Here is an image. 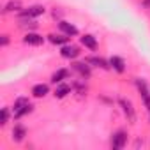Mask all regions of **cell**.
<instances>
[{
    "mask_svg": "<svg viewBox=\"0 0 150 150\" xmlns=\"http://www.w3.org/2000/svg\"><path fill=\"white\" fill-rule=\"evenodd\" d=\"M118 106H120V110H122V113L125 115V118H127V122H131V124H134L136 122V110H134V104L131 103V99H127V97H118Z\"/></svg>",
    "mask_w": 150,
    "mask_h": 150,
    "instance_id": "obj_6",
    "label": "cell"
},
{
    "mask_svg": "<svg viewBox=\"0 0 150 150\" xmlns=\"http://www.w3.org/2000/svg\"><path fill=\"white\" fill-rule=\"evenodd\" d=\"M71 92H72V85H69L67 81H62V83H57L55 85L53 96H55V99H65Z\"/></svg>",
    "mask_w": 150,
    "mask_h": 150,
    "instance_id": "obj_14",
    "label": "cell"
},
{
    "mask_svg": "<svg viewBox=\"0 0 150 150\" xmlns=\"http://www.w3.org/2000/svg\"><path fill=\"white\" fill-rule=\"evenodd\" d=\"M27 134H28V129H27L20 120H16V124L13 125V131H11V139H13L14 143H21V141L27 138Z\"/></svg>",
    "mask_w": 150,
    "mask_h": 150,
    "instance_id": "obj_9",
    "label": "cell"
},
{
    "mask_svg": "<svg viewBox=\"0 0 150 150\" xmlns=\"http://www.w3.org/2000/svg\"><path fill=\"white\" fill-rule=\"evenodd\" d=\"M141 6H143V7H146V9H150V0H143Z\"/></svg>",
    "mask_w": 150,
    "mask_h": 150,
    "instance_id": "obj_21",
    "label": "cell"
},
{
    "mask_svg": "<svg viewBox=\"0 0 150 150\" xmlns=\"http://www.w3.org/2000/svg\"><path fill=\"white\" fill-rule=\"evenodd\" d=\"M71 71H74L78 74L80 78H83V80H90L92 78V65L88 64V62H78V60H72L71 62Z\"/></svg>",
    "mask_w": 150,
    "mask_h": 150,
    "instance_id": "obj_4",
    "label": "cell"
},
{
    "mask_svg": "<svg viewBox=\"0 0 150 150\" xmlns=\"http://www.w3.org/2000/svg\"><path fill=\"white\" fill-rule=\"evenodd\" d=\"M110 67H111V71H115L117 74H124V72L127 71V64H125V60H124L120 55H111V57H110Z\"/></svg>",
    "mask_w": 150,
    "mask_h": 150,
    "instance_id": "obj_12",
    "label": "cell"
},
{
    "mask_svg": "<svg viewBox=\"0 0 150 150\" xmlns=\"http://www.w3.org/2000/svg\"><path fill=\"white\" fill-rule=\"evenodd\" d=\"M57 23H58V30H60L62 34L69 35V37H76V35L80 34L78 27L74 25V23H71V21H67V20H60V21H57Z\"/></svg>",
    "mask_w": 150,
    "mask_h": 150,
    "instance_id": "obj_11",
    "label": "cell"
},
{
    "mask_svg": "<svg viewBox=\"0 0 150 150\" xmlns=\"http://www.w3.org/2000/svg\"><path fill=\"white\" fill-rule=\"evenodd\" d=\"M46 37H48V41H50L53 46H64V44L71 42V37L65 35V34H62V32H60V34H55V32H53V34H48Z\"/></svg>",
    "mask_w": 150,
    "mask_h": 150,
    "instance_id": "obj_18",
    "label": "cell"
},
{
    "mask_svg": "<svg viewBox=\"0 0 150 150\" xmlns=\"http://www.w3.org/2000/svg\"><path fill=\"white\" fill-rule=\"evenodd\" d=\"M34 104L32 101L27 97V96H20L14 99V104H13V118L14 120H21L23 117H27L28 113L34 111Z\"/></svg>",
    "mask_w": 150,
    "mask_h": 150,
    "instance_id": "obj_1",
    "label": "cell"
},
{
    "mask_svg": "<svg viewBox=\"0 0 150 150\" xmlns=\"http://www.w3.org/2000/svg\"><path fill=\"white\" fill-rule=\"evenodd\" d=\"M80 55H81L80 46L72 44V42H67V44L60 46V57H62V58H65V60H71V62H72V60H76Z\"/></svg>",
    "mask_w": 150,
    "mask_h": 150,
    "instance_id": "obj_7",
    "label": "cell"
},
{
    "mask_svg": "<svg viewBox=\"0 0 150 150\" xmlns=\"http://www.w3.org/2000/svg\"><path fill=\"white\" fill-rule=\"evenodd\" d=\"M83 60L88 62L92 67H97V69H103V71H110V69H111V67H110V60H106V58H103V57H97V55H88V57H85Z\"/></svg>",
    "mask_w": 150,
    "mask_h": 150,
    "instance_id": "obj_10",
    "label": "cell"
},
{
    "mask_svg": "<svg viewBox=\"0 0 150 150\" xmlns=\"http://www.w3.org/2000/svg\"><path fill=\"white\" fill-rule=\"evenodd\" d=\"M129 141V132L124 131V129H118L111 134V139H110V146L113 150H122Z\"/></svg>",
    "mask_w": 150,
    "mask_h": 150,
    "instance_id": "obj_5",
    "label": "cell"
},
{
    "mask_svg": "<svg viewBox=\"0 0 150 150\" xmlns=\"http://www.w3.org/2000/svg\"><path fill=\"white\" fill-rule=\"evenodd\" d=\"M23 9V4H21V0H7L4 9H2V14H18L20 11Z\"/></svg>",
    "mask_w": 150,
    "mask_h": 150,
    "instance_id": "obj_17",
    "label": "cell"
},
{
    "mask_svg": "<svg viewBox=\"0 0 150 150\" xmlns=\"http://www.w3.org/2000/svg\"><path fill=\"white\" fill-rule=\"evenodd\" d=\"M148 115H150V111H148Z\"/></svg>",
    "mask_w": 150,
    "mask_h": 150,
    "instance_id": "obj_22",
    "label": "cell"
},
{
    "mask_svg": "<svg viewBox=\"0 0 150 150\" xmlns=\"http://www.w3.org/2000/svg\"><path fill=\"white\" fill-rule=\"evenodd\" d=\"M134 87H136V90L141 97V103L150 111V85L146 83L145 78H134Z\"/></svg>",
    "mask_w": 150,
    "mask_h": 150,
    "instance_id": "obj_3",
    "label": "cell"
},
{
    "mask_svg": "<svg viewBox=\"0 0 150 150\" xmlns=\"http://www.w3.org/2000/svg\"><path fill=\"white\" fill-rule=\"evenodd\" d=\"M11 117H13V108H9V106H4V108H2V111H0V125H2V127H6V125L9 124Z\"/></svg>",
    "mask_w": 150,
    "mask_h": 150,
    "instance_id": "obj_19",
    "label": "cell"
},
{
    "mask_svg": "<svg viewBox=\"0 0 150 150\" xmlns=\"http://www.w3.org/2000/svg\"><path fill=\"white\" fill-rule=\"evenodd\" d=\"M46 39H48V37H44L42 34L32 30V32H25V35H23V44L37 48V46H42V44L46 42Z\"/></svg>",
    "mask_w": 150,
    "mask_h": 150,
    "instance_id": "obj_8",
    "label": "cell"
},
{
    "mask_svg": "<svg viewBox=\"0 0 150 150\" xmlns=\"http://www.w3.org/2000/svg\"><path fill=\"white\" fill-rule=\"evenodd\" d=\"M80 44H81L83 48L90 50V51H96V50L99 48L97 37H96V35H92V34H83V35L80 37Z\"/></svg>",
    "mask_w": 150,
    "mask_h": 150,
    "instance_id": "obj_15",
    "label": "cell"
},
{
    "mask_svg": "<svg viewBox=\"0 0 150 150\" xmlns=\"http://www.w3.org/2000/svg\"><path fill=\"white\" fill-rule=\"evenodd\" d=\"M69 78H71V69L62 67V69H57V71L51 74V83H53V85H57V83L67 81Z\"/></svg>",
    "mask_w": 150,
    "mask_h": 150,
    "instance_id": "obj_16",
    "label": "cell"
},
{
    "mask_svg": "<svg viewBox=\"0 0 150 150\" xmlns=\"http://www.w3.org/2000/svg\"><path fill=\"white\" fill-rule=\"evenodd\" d=\"M48 94H50V85L48 83H35L30 88V96L34 99H44Z\"/></svg>",
    "mask_w": 150,
    "mask_h": 150,
    "instance_id": "obj_13",
    "label": "cell"
},
{
    "mask_svg": "<svg viewBox=\"0 0 150 150\" xmlns=\"http://www.w3.org/2000/svg\"><path fill=\"white\" fill-rule=\"evenodd\" d=\"M44 14H46V7H44L42 4H34V6L23 7V9L16 14V18H18V20H37V18H41V16H44Z\"/></svg>",
    "mask_w": 150,
    "mask_h": 150,
    "instance_id": "obj_2",
    "label": "cell"
},
{
    "mask_svg": "<svg viewBox=\"0 0 150 150\" xmlns=\"http://www.w3.org/2000/svg\"><path fill=\"white\" fill-rule=\"evenodd\" d=\"M11 42V35L9 34H2L0 35V48H7Z\"/></svg>",
    "mask_w": 150,
    "mask_h": 150,
    "instance_id": "obj_20",
    "label": "cell"
}]
</instances>
